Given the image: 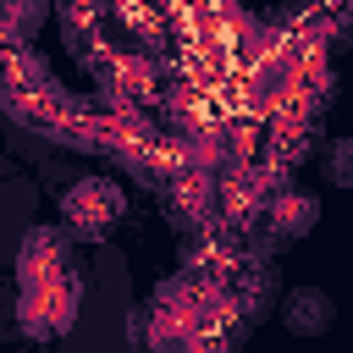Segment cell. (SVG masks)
<instances>
[{"mask_svg": "<svg viewBox=\"0 0 353 353\" xmlns=\"http://www.w3.org/2000/svg\"><path fill=\"white\" fill-rule=\"evenodd\" d=\"M121 215H127V193H121L110 176H77V182L61 193V221H66L72 237L99 243V237L116 232Z\"/></svg>", "mask_w": 353, "mask_h": 353, "instance_id": "cell-1", "label": "cell"}, {"mask_svg": "<svg viewBox=\"0 0 353 353\" xmlns=\"http://www.w3.org/2000/svg\"><path fill=\"white\" fill-rule=\"evenodd\" d=\"M72 320H77V276H72V270L22 281V331H28L33 342L61 336Z\"/></svg>", "mask_w": 353, "mask_h": 353, "instance_id": "cell-2", "label": "cell"}, {"mask_svg": "<svg viewBox=\"0 0 353 353\" xmlns=\"http://www.w3.org/2000/svg\"><path fill=\"white\" fill-rule=\"evenodd\" d=\"M331 320H336V303H331L325 287H292V292L281 298V325H287L292 336H325Z\"/></svg>", "mask_w": 353, "mask_h": 353, "instance_id": "cell-3", "label": "cell"}, {"mask_svg": "<svg viewBox=\"0 0 353 353\" xmlns=\"http://www.w3.org/2000/svg\"><path fill=\"white\" fill-rule=\"evenodd\" d=\"M265 221H270L276 237H303V232H314V221H320V199H314V193H298V188H276V193L265 199Z\"/></svg>", "mask_w": 353, "mask_h": 353, "instance_id": "cell-4", "label": "cell"}, {"mask_svg": "<svg viewBox=\"0 0 353 353\" xmlns=\"http://www.w3.org/2000/svg\"><path fill=\"white\" fill-rule=\"evenodd\" d=\"M66 270V237L55 226H33L28 243H22V259H17V276L22 281H39V276H55Z\"/></svg>", "mask_w": 353, "mask_h": 353, "instance_id": "cell-5", "label": "cell"}, {"mask_svg": "<svg viewBox=\"0 0 353 353\" xmlns=\"http://www.w3.org/2000/svg\"><path fill=\"white\" fill-rule=\"evenodd\" d=\"M320 171H325V182H331V188H353V132H342V138H331V143H325Z\"/></svg>", "mask_w": 353, "mask_h": 353, "instance_id": "cell-6", "label": "cell"}]
</instances>
